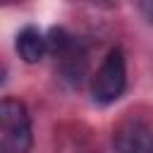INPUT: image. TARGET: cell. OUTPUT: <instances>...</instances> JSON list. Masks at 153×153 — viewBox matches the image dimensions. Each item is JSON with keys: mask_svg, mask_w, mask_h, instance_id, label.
I'll return each instance as SVG.
<instances>
[{"mask_svg": "<svg viewBox=\"0 0 153 153\" xmlns=\"http://www.w3.org/2000/svg\"><path fill=\"white\" fill-rule=\"evenodd\" d=\"M33 143L31 120L22 100L2 98L0 103V153H29Z\"/></svg>", "mask_w": 153, "mask_h": 153, "instance_id": "cell-1", "label": "cell"}, {"mask_svg": "<svg viewBox=\"0 0 153 153\" xmlns=\"http://www.w3.org/2000/svg\"><path fill=\"white\" fill-rule=\"evenodd\" d=\"M127 86V62H124V53L122 48H112L100 67L96 69L93 79H91V98L98 105H110L115 103Z\"/></svg>", "mask_w": 153, "mask_h": 153, "instance_id": "cell-2", "label": "cell"}, {"mask_svg": "<svg viewBox=\"0 0 153 153\" xmlns=\"http://www.w3.org/2000/svg\"><path fill=\"white\" fill-rule=\"evenodd\" d=\"M115 153H153V129L141 120H124L112 131Z\"/></svg>", "mask_w": 153, "mask_h": 153, "instance_id": "cell-3", "label": "cell"}, {"mask_svg": "<svg viewBox=\"0 0 153 153\" xmlns=\"http://www.w3.org/2000/svg\"><path fill=\"white\" fill-rule=\"evenodd\" d=\"M17 53H19V57L24 60V62H29V65H33V62H38L43 55H45V50H48V43H45V36L36 29V26H24L19 33H17Z\"/></svg>", "mask_w": 153, "mask_h": 153, "instance_id": "cell-4", "label": "cell"}, {"mask_svg": "<svg viewBox=\"0 0 153 153\" xmlns=\"http://www.w3.org/2000/svg\"><path fill=\"white\" fill-rule=\"evenodd\" d=\"M45 43H48V53L50 55H55V57H65L72 48H74V36H69L62 26H53L50 29V33H48V38H45Z\"/></svg>", "mask_w": 153, "mask_h": 153, "instance_id": "cell-5", "label": "cell"}, {"mask_svg": "<svg viewBox=\"0 0 153 153\" xmlns=\"http://www.w3.org/2000/svg\"><path fill=\"white\" fill-rule=\"evenodd\" d=\"M136 5H139V10H141V14L153 24V0H136Z\"/></svg>", "mask_w": 153, "mask_h": 153, "instance_id": "cell-6", "label": "cell"}, {"mask_svg": "<svg viewBox=\"0 0 153 153\" xmlns=\"http://www.w3.org/2000/svg\"><path fill=\"white\" fill-rule=\"evenodd\" d=\"M91 2H96V5H103V7H110L115 0H91Z\"/></svg>", "mask_w": 153, "mask_h": 153, "instance_id": "cell-7", "label": "cell"}]
</instances>
